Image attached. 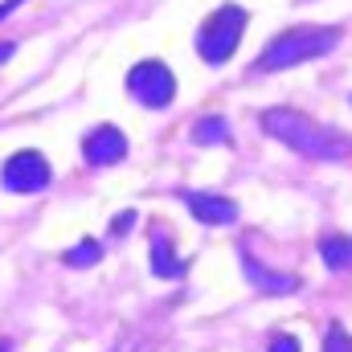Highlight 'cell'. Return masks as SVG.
<instances>
[{
  "label": "cell",
  "instance_id": "obj_13",
  "mask_svg": "<svg viewBox=\"0 0 352 352\" xmlns=\"http://www.w3.org/2000/svg\"><path fill=\"white\" fill-rule=\"evenodd\" d=\"M324 352H352V336L344 332V324H328V332H324Z\"/></svg>",
  "mask_w": 352,
  "mask_h": 352
},
{
  "label": "cell",
  "instance_id": "obj_12",
  "mask_svg": "<svg viewBox=\"0 0 352 352\" xmlns=\"http://www.w3.org/2000/svg\"><path fill=\"white\" fill-rule=\"evenodd\" d=\"M98 258H102V246L94 238H82L74 250H66V266H94Z\"/></svg>",
  "mask_w": 352,
  "mask_h": 352
},
{
  "label": "cell",
  "instance_id": "obj_3",
  "mask_svg": "<svg viewBox=\"0 0 352 352\" xmlns=\"http://www.w3.org/2000/svg\"><path fill=\"white\" fill-rule=\"evenodd\" d=\"M246 21H250V12H246L242 4H221V8H213V12L205 16V25L197 29V54H201V62L226 66V62L238 54V45H242Z\"/></svg>",
  "mask_w": 352,
  "mask_h": 352
},
{
  "label": "cell",
  "instance_id": "obj_4",
  "mask_svg": "<svg viewBox=\"0 0 352 352\" xmlns=\"http://www.w3.org/2000/svg\"><path fill=\"white\" fill-rule=\"evenodd\" d=\"M127 90H131V98H135L140 107L160 111V107H168L176 98V78L164 62L148 58V62H135V66L127 70Z\"/></svg>",
  "mask_w": 352,
  "mask_h": 352
},
{
  "label": "cell",
  "instance_id": "obj_15",
  "mask_svg": "<svg viewBox=\"0 0 352 352\" xmlns=\"http://www.w3.org/2000/svg\"><path fill=\"white\" fill-rule=\"evenodd\" d=\"M270 352H299V340L295 336H274L270 340Z\"/></svg>",
  "mask_w": 352,
  "mask_h": 352
},
{
  "label": "cell",
  "instance_id": "obj_19",
  "mask_svg": "<svg viewBox=\"0 0 352 352\" xmlns=\"http://www.w3.org/2000/svg\"><path fill=\"white\" fill-rule=\"evenodd\" d=\"M8 4H12V8H16V4H25V0H8Z\"/></svg>",
  "mask_w": 352,
  "mask_h": 352
},
{
  "label": "cell",
  "instance_id": "obj_5",
  "mask_svg": "<svg viewBox=\"0 0 352 352\" xmlns=\"http://www.w3.org/2000/svg\"><path fill=\"white\" fill-rule=\"evenodd\" d=\"M50 180H54L50 160H45L41 152H33V148L8 156V160H4V173H0V184H4L8 192H41Z\"/></svg>",
  "mask_w": 352,
  "mask_h": 352
},
{
  "label": "cell",
  "instance_id": "obj_16",
  "mask_svg": "<svg viewBox=\"0 0 352 352\" xmlns=\"http://www.w3.org/2000/svg\"><path fill=\"white\" fill-rule=\"evenodd\" d=\"M12 54H16V45H12V41H0V62H8Z\"/></svg>",
  "mask_w": 352,
  "mask_h": 352
},
{
  "label": "cell",
  "instance_id": "obj_2",
  "mask_svg": "<svg viewBox=\"0 0 352 352\" xmlns=\"http://www.w3.org/2000/svg\"><path fill=\"white\" fill-rule=\"evenodd\" d=\"M336 45H340L336 25H295V29H283L266 41V50L254 58V70L258 74H278V70L316 62V58L332 54Z\"/></svg>",
  "mask_w": 352,
  "mask_h": 352
},
{
  "label": "cell",
  "instance_id": "obj_8",
  "mask_svg": "<svg viewBox=\"0 0 352 352\" xmlns=\"http://www.w3.org/2000/svg\"><path fill=\"white\" fill-rule=\"evenodd\" d=\"M242 274L250 287H258L263 295H287V291H299V274H274L270 266H263L254 254L242 250Z\"/></svg>",
  "mask_w": 352,
  "mask_h": 352
},
{
  "label": "cell",
  "instance_id": "obj_1",
  "mask_svg": "<svg viewBox=\"0 0 352 352\" xmlns=\"http://www.w3.org/2000/svg\"><path fill=\"white\" fill-rule=\"evenodd\" d=\"M266 135H274L278 144H287L291 152L307 156V160H344L352 156V135L336 127H320L311 115L291 111V107H270L263 115Z\"/></svg>",
  "mask_w": 352,
  "mask_h": 352
},
{
  "label": "cell",
  "instance_id": "obj_17",
  "mask_svg": "<svg viewBox=\"0 0 352 352\" xmlns=\"http://www.w3.org/2000/svg\"><path fill=\"white\" fill-rule=\"evenodd\" d=\"M8 12H12V4H8V0H4V4H0V21H4V16H8Z\"/></svg>",
  "mask_w": 352,
  "mask_h": 352
},
{
  "label": "cell",
  "instance_id": "obj_11",
  "mask_svg": "<svg viewBox=\"0 0 352 352\" xmlns=\"http://www.w3.org/2000/svg\"><path fill=\"white\" fill-rule=\"evenodd\" d=\"M192 140L197 144H230V119L226 115H205V119H197L192 123Z\"/></svg>",
  "mask_w": 352,
  "mask_h": 352
},
{
  "label": "cell",
  "instance_id": "obj_6",
  "mask_svg": "<svg viewBox=\"0 0 352 352\" xmlns=\"http://www.w3.org/2000/svg\"><path fill=\"white\" fill-rule=\"evenodd\" d=\"M82 156H87V164H94V168H111V164H119L127 156V135L115 123L90 127L87 135H82Z\"/></svg>",
  "mask_w": 352,
  "mask_h": 352
},
{
  "label": "cell",
  "instance_id": "obj_9",
  "mask_svg": "<svg viewBox=\"0 0 352 352\" xmlns=\"http://www.w3.org/2000/svg\"><path fill=\"white\" fill-rule=\"evenodd\" d=\"M152 274H156V278H180V274H184V258L176 254L173 234L160 230V226H156V234H152Z\"/></svg>",
  "mask_w": 352,
  "mask_h": 352
},
{
  "label": "cell",
  "instance_id": "obj_18",
  "mask_svg": "<svg viewBox=\"0 0 352 352\" xmlns=\"http://www.w3.org/2000/svg\"><path fill=\"white\" fill-rule=\"evenodd\" d=\"M0 352H12V344H8V340H0Z\"/></svg>",
  "mask_w": 352,
  "mask_h": 352
},
{
  "label": "cell",
  "instance_id": "obj_7",
  "mask_svg": "<svg viewBox=\"0 0 352 352\" xmlns=\"http://www.w3.org/2000/svg\"><path fill=\"white\" fill-rule=\"evenodd\" d=\"M188 205V213L201 221V226H234L238 221V205L221 192H184L180 197Z\"/></svg>",
  "mask_w": 352,
  "mask_h": 352
},
{
  "label": "cell",
  "instance_id": "obj_10",
  "mask_svg": "<svg viewBox=\"0 0 352 352\" xmlns=\"http://www.w3.org/2000/svg\"><path fill=\"white\" fill-rule=\"evenodd\" d=\"M316 250H320V258H324L328 270H352V238H344V234H324Z\"/></svg>",
  "mask_w": 352,
  "mask_h": 352
},
{
  "label": "cell",
  "instance_id": "obj_14",
  "mask_svg": "<svg viewBox=\"0 0 352 352\" xmlns=\"http://www.w3.org/2000/svg\"><path fill=\"white\" fill-rule=\"evenodd\" d=\"M131 226H135V209H123V213H115L111 234H123V230H131Z\"/></svg>",
  "mask_w": 352,
  "mask_h": 352
}]
</instances>
